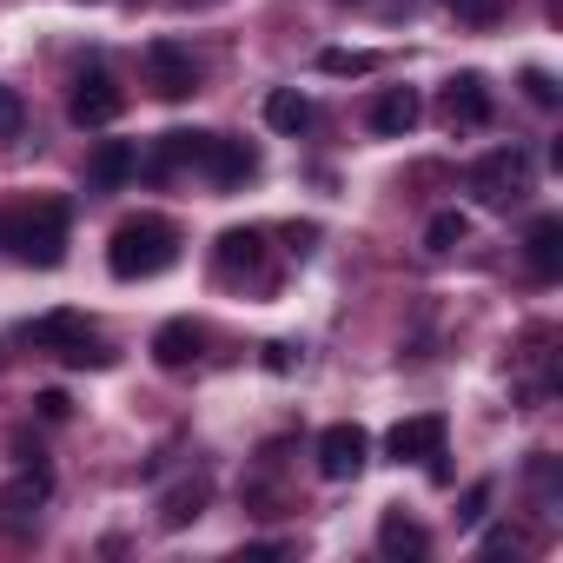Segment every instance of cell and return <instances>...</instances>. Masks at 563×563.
Returning a JSON list of instances; mask_svg holds the SVG:
<instances>
[{
	"mask_svg": "<svg viewBox=\"0 0 563 563\" xmlns=\"http://www.w3.org/2000/svg\"><path fill=\"white\" fill-rule=\"evenodd\" d=\"M107 265H113V278H159V272H173L179 265V225L159 219V212L120 219L113 239H107Z\"/></svg>",
	"mask_w": 563,
	"mask_h": 563,
	"instance_id": "cell-1",
	"label": "cell"
},
{
	"mask_svg": "<svg viewBox=\"0 0 563 563\" xmlns=\"http://www.w3.org/2000/svg\"><path fill=\"white\" fill-rule=\"evenodd\" d=\"M0 245H8L21 265L54 272V265L67 258V206H60V199H41V206L0 212Z\"/></svg>",
	"mask_w": 563,
	"mask_h": 563,
	"instance_id": "cell-2",
	"label": "cell"
},
{
	"mask_svg": "<svg viewBox=\"0 0 563 563\" xmlns=\"http://www.w3.org/2000/svg\"><path fill=\"white\" fill-rule=\"evenodd\" d=\"M27 345L34 352H47V358H60V365H93V372H107L113 365V352H107V339L93 332V319L87 312H41L34 325H27Z\"/></svg>",
	"mask_w": 563,
	"mask_h": 563,
	"instance_id": "cell-3",
	"label": "cell"
},
{
	"mask_svg": "<svg viewBox=\"0 0 563 563\" xmlns=\"http://www.w3.org/2000/svg\"><path fill=\"white\" fill-rule=\"evenodd\" d=\"M471 192H477V206L510 212V206L530 192V153H523V146H497V153H484V159L471 166Z\"/></svg>",
	"mask_w": 563,
	"mask_h": 563,
	"instance_id": "cell-4",
	"label": "cell"
},
{
	"mask_svg": "<svg viewBox=\"0 0 563 563\" xmlns=\"http://www.w3.org/2000/svg\"><path fill=\"white\" fill-rule=\"evenodd\" d=\"M120 107H126V93H120V80L107 74V67H87L80 80H74V100H67V113H74V126H113L120 120Z\"/></svg>",
	"mask_w": 563,
	"mask_h": 563,
	"instance_id": "cell-5",
	"label": "cell"
},
{
	"mask_svg": "<svg viewBox=\"0 0 563 563\" xmlns=\"http://www.w3.org/2000/svg\"><path fill=\"white\" fill-rule=\"evenodd\" d=\"M365 464H372V438H365V424H325V431H319V477L352 484Z\"/></svg>",
	"mask_w": 563,
	"mask_h": 563,
	"instance_id": "cell-6",
	"label": "cell"
},
{
	"mask_svg": "<svg viewBox=\"0 0 563 563\" xmlns=\"http://www.w3.org/2000/svg\"><path fill=\"white\" fill-rule=\"evenodd\" d=\"M146 80H153L159 100H192L199 93V60L179 41H153L146 47Z\"/></svg>",
	"mask_w": 563,
	"mask_h": 563,
	"instance_id": "cell-7",
	"label": "cell"
},
{
	"mask_svg": "<svg viewBox=\"0 0 563 563\" xmlns=\"http://www.w3.org/2000/svg\"><path fill=\"white\" fill-rule=\"evenodd\" d=\"M444 418L438 411H418V418H398L391 424V438H385V451H391V464H431L438 451H444Z\"/></svg>",
	"mask_w": 563,
	"mask_h": 563,
	"instance_id": "cell-8",
	"label": "cell"
},
{
	"mask_svg": "<svg viewBox=\"0 0 563 563\" xmlns=\"http://www.w3.org/2000/svg\"><path fill=\"white\" fill-rule=\"evenodd\" d=\"M258 265H265V232H258V225H232V232H219V245H212V272L225 278V286L252 278Z\"/></svg>",
	"mask_w": 563,
	"mask_h": 563,
	"instance_id": "cell-9",
	"label": "cell"
},
{
	"mask_svg": "<svg viewBox=\"0 0 563 563\" xmlns=\"http://www.w3.org/2000/svg\"><path fill=\"white\" fill-rule=\"evenodd\" d=\"M199 173H206L212 186H245V179L258 173V146H252V140H232V133H212Z\"/></svg>",
	"mask_w": 563,
	"mask_h": 563,
	"instance_id": "cell-10",
	"label": "cell"
},
{
	"mask_svg": "<svg viewBox=\"0 0 563 563\" xmlns=\"http://www.w3.org/2000/svg\"><path fill=\"white\" fill-rule=\"evenodd\" d=\"M438 113H444V126H484V120H490V87H484V74H451L444 93H438Z\"/></svg>",
	"mask_w": 563,
	"mask_h": 563,
	"instance_id": "cell-11",
	"label": "cell"
},
{
	"mask_svg": "<svg viewBox=\"0 0 563 563\" xmlns=\"http://www.w3.org/2000/svg\"><path fill=\"white\" fill-rule=\"evenodd\" d=\"M365 120H372V133H378V140H405V133L424 120V100H418L411 87H385V93L372 100V113H365Z\"/></svg>",
	"mask_w": 563,
	"mask_h": 563,
	"instance_id": "cell-12",
	"label": "cell"
},
{
	"mask_svg": "<svg viewBox=\"0 0 563 563\" xmlns=\"http://www.w3.org/2000/svg\"><path fill=\"white\" fill-rule=\"evenodd\" d=\"M133 173H140V146H126V140H100L93 159H87V186L93 192H120Z\"/></svg>",
	"mask_w": 563,
	"mask_h": 563,
	"instance_id": "cell-13",
	"label": "cell"
},
{
	"mask_svg": "<svg viewBox=\"0 0 563 563\" xmlns=\"http://www.w3.org/2000/svg\"><path fill=\"white\" fill-rule=\"evenodd\" d=\"M523 258H530L537 278H556V272H563V219H556V212L530 219V232H523Z\"/></svg>",
	"mask_w": 563,
	"mask_h": 563,
	"instance_id": "cell-14",
	"label": "cell"
},
{
	"mask_svg": "<svg viewBox=\"0 0 563 563\" xmlns=\"http://www.w3.org/2000/svg\"><path fill=\"white\" fill-rule=\"evenodd\" d=\"M47 490H54V477H47V464H27L8 490H0V517H8V523H27L41 504H47Z\"/></svg>",
	"mask_w": 563,
	"mask_h": 563,
	"instance_id": "cell-15",
	"label": "cell"
},
{
	"mask_svg": "<svg viewBox=\"0 0 563 563\" xmlns=\"http://www.w3.org/2000/svg\"><path fill=\"white\" fill-rule=\"evenodd\" d=\"M206 140H212V133H159V146L146 153V179H166V173H179V166H199V159H206Z\"/></svg>",
	"mask_w": 563,
	"mask_h": 563,
	"instance_id": "cell-16",
	"label": "cell"
},
{
	"mask_svg": "<svg viewBox=\"0 0 563 563\" xmlns=\"http://www.w3.org/2000/svg\"><path fill=\"white\" fill-rule=\"evenodd\" d=\"M199 345H206V332H199L192 319H166V325L153 332V358H159L166 372H186V365L199 358Z\"/></svg>",
	"mask_w": 563,
	"mask_h": 563,
	"instance_id": "cell-17",
	"label": "cell"
},
{
	"mask_svg": "<svg viewBox=\"0 0 563 563\" xmlns=\"http://www.w3.org/2000/svg\"><path fill=\"white\" fill-rule=\"evenodd\" d=\"M206 517V477H186V484H173L166 497H159V523L166 530H186V523H199Z\"/></svg>",
	"mask_w": 563,
	"mask_h": 563,
	"instance_id": "cell-18",
	"label": "cell"
},
{
	"mask_svg": "<svg viewBox=\"0 0 563 563\" xmlns=\"http://www.w3.org/2000/svg\"><path fill=\"white\" fill-rule=\"evenodd\" d=\"M378 550H385V556H424L431 537H424V523H411L405 510H385V517H378Z\"/></svg>",
	"mask_w": 563,
	"mask_h": 563,
	"instance_id": "cell-19",
	"label": "cell"
},
{
	"mask_svg": "<svg viewBox=\"0 0 563 563\" xmlns=\"http://www.w3.org/2000/svg\"><path fill=\"white\" fill-rule=\"evenodd\" d=\"M265 126H272V133H306V126H312V100H306L299 87L265 93Z\"/></svg>",
	"mask_w": 563,
	"mask_h": 563,
	"instance_id": "cell-20",
	"label": "cell"
},
{
	"mask_svg": "<svg viewBox=\"0 0 563 563\" xmlns=\"http://www.w3.org/2000/svg\"><path fill=\"white\" fill-rule=\"evenodd\" d=\"M319 74L358 80V74H378V54H372V47H325V54H319Z\"/></svg>",
	"mask_w": 563,
	"mask_h": 563,
	"instance_id": "cell-21",
	"label": "cell"
},
{
	"mask_svg": "<svg viewBox=\"0 0 563 563\" xmlns=\"http://www.w3.org/2000/svg\"><path fill=\"white\" fill-rule=\"evenodd\" d=\"M471 239V219L464 212H431V225H424V252H457Z\"/></svg>",
	"mask_w": 563,
	"mask_h": 563,
	"instance_id": "cell-22",
	"label": "cell"
},
{
	"mask_svg": "<svg viewBox=\"0 0 563 563\" xmlns=\"http://www.w3.org/2000/svg\"><path fill=\"white\" fill-rule=\"evenodd\" d=\"M21 126H27V100L14 87H0V140H21Z\"/></svg>",
	"mask_w": 563,
	"mask_h": 563,
	"instance_id": "cell-23",
	"label": "cell"
},
{
	"mask_svg": "<svg viewBox=\"0 0 563 563\" xmlns=\"http://www.w3.org/2000/svg\"><path fill=\"white\" fill-rule=\"evenodd\" d=\"M339 8H352V14H372V21H405L418 0H339Z\"/></svg>",
	"mask_w": 563,
	"mask_h": 563,
	"instance_id": "cell-24",
	"label": "cell"
},
{
	"mask_svg": "<svg viewBox=\"0 0 563 563\" xmlns=\"http://www.w3.org/2000/svg\"><path fill=\"white\" fill-rule=\"evenodd\" d=\"M484 517H490V484H471V490H464V510H457V523L471 530V523H484Z\"/></svg>",
	"mask_w": 563,
	"mask_h": 563,
	"instance_id": "cell-25",
	"label": "cell"
},
{
	"mask_svg": "<svg viewBox=\"0 0 563 563\" xmlns=\"http://www.w3.org/2000/svg\"><path fill=\"white\" fill-rule=\"evenodd\" d=\"M444 8H451L457 21H477V27H490V21H497V0H444Z\"/></svg>",
	"mask_w": 563,
	"mask_h": 563,
	"instance_id": "cell-26",
	"label": "cell"
},
{
	"mask_svg": "<svg viewBox=\"0 0 563 563\" xmlns=\"http://www.w3.org/2000/svg\"><path fill=\"white\" fill-rule=\"evenodd\" d=\"M523 93H530V107H556V80H550L543 67H530V74H523Z\"/></svg>",
	"mask_w": 563,
	"mask_h": 563,
	"instance_id": "cell-27",
	"label": "cell"
},
{
	"mask_svg": "<svg viewBox=\"0 0 563 563\" xmlns=\"http://www.w3.org/2000/svg\"><path fill=\"white\" fill-rule=\"evenodd\" d=\"M34 405H41V418H47V424H60V418L74 411V405H67V391H41Z\"/></svg>",
	"mask_w": 563,
	"mask_h": 563,
	"instance_id": "cell-28",
	"label": "cell"
},
{
	"mask_svg": "<svg viewBox=\"0 0 563 563\" xmlns=\"http://www.w3.org/2000/svg\"><path fill=\"white\" fill-rule=\"evenodd\" d=\"M484 550H490V556H504V550H523V537H517V530H490V537H484Z\"/></svg>",
	"mask_w": 563,
	"mask_h": 563,
	"instance_id": "cell-29",
	"label": "cell"
},
{
	"mask_svg": "<svg viewBox=\"0 0 563 563\" xmlns=\"http://www.w3.org/2000/svg\"><path fill=\"white\" fill-rule=\"evenodd\" d=\"M299 358H292V345H265V372H292Z\"/></svg>",
	"mask_w": 563,
	"mask_h": 563,
	"instance_id": "cell-30",
	"label": "cell"
},
{
	"mask_svg": "<svg viewBox=\"0 0 563 563\" xmlns=\"http://www.w3.org/2000/svg\"><path fill=\"white\" fill-rule=\"evenodd\" d=\"M286 239H292V252H312V239H319V225H286Z\"/></svg>",
	"mask_w": 563,
	"mask_h": 563,
	"instance_id": "cell-31",
	"label": "cell"
},
{
	"mask_svg": "<svg viewBox=\"0 0 563 563\" xmlns=\"http://www.w3.org/2000/svg\"><path fill=\"white\" fill-rule=\"evenodd\" d=\"M179 8H219V0H179Z\"/></svg>",
	"mask_w": 563,
	"mask_h": 563,
	"instance_id": "cell-32",
	"label": "cell"
}]
</instances>
